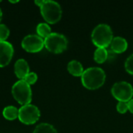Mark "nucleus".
I'll list each match as a JSON object with an SVG mask.
<instances>
[{
	"label": "nucleus",
	"instance_id": "10",
	"mask_svg": "<svg viewBox=\"0 0 133 133\" xmlns=\"http://www.w3.org/2000/svg\"><path fill=\"white\" fill-rule=\"evenodd\" d=\"M14 72L19 80H23L26 76L30 72V67L25 59H18L14 65Z\"/></svg>",
	"mask_w": 133,
	"mask_h": 133
},
{
	"label": "nucleus",
	"instance_id": "18",
	"mask_svg": "<svg viewBox=\"0 0 133 133\" xmlns=\"http://www.w3.org/2000/svg\"><path fill=\"white\" fill-rule=\"evenodd\" d=\"M23 80H24L30 86L33 85L37 81V73H35L34 72H30L26 76V77Z\"/></svg>",
	"mask_w": 133,
	"mask_h": 133
},
{
	"label": "nucleus",
	"instance_id": "13",
	"mask_svg": "<svg viewBox=\"0 0 133 133\" xmlns=\"http://www.w3.org/2000/svg\"><path fill=\"white\" fill-rule=\"evenodd\" d=\"M3 117L9 121H13L18 118L19 115V109H17L14 106H7L3 109L2 111Z\"/></svg>",
	"mask_w": 133,
	"mask_h": 133
},
{
	"label": "nucleus",
	"instance_id": "2",
	"mask_svg": "<svg viewBox=\"0 0 133 133\" xmlns=\"http://www.w3.org/2000/svg\"><path fill=\"white\" fill-rule=\"evenodd\" d=\"M111 27L107 23H100L94 27L91 33V40L97 48L108 47L113 39Z\"/></svg>",
	"mask_w": 133,
	"mask_h": 133
},
{
	"label": "nucleus",
	"instance_id": "19",
	"mask_svg": "<svg viewBox=\"0 0 133 133\" xmlns=\"http://www.w3.org/2000/svg\"><path fill=\"white\" fill-rule=\"evenodd\" d=\"M125 70L131 75H133V54L130 55L125 62Z\"/></svg>",
	"mask_w": 133,
	"mask_h": 133
},
{
	"label": "nucleus",
	"instance_id": "23",
	"mask_svg": "<svg viewBox=\"0 0 133 133\" xmlns=\"http://www.w3.org/2000/svg\"><path fill=\"white\" fill-rule=\"evenodd\" d=\"M2 9L0 8V22L2 20Z\"/></svg>",
	"mask_w": 133,
	"mask_h": 133
},
{
	"label": "nucleus",
	"instance_id": "7",
	"mask_svg": "<svg viewBox=\"0 0 133 133\" xmlns=\"http://www.w3.org/2000/svg\"><path fill=\"white\" fill-rule=\"evenodd\" d=\"M41 112L38 108L33 104L22 106L19 109V120L24 125H34L40 118Z\"/></svg>",
	"mask_w": 133,
	"mask_h": 133
},
{
	"label": "nucleus",
	"instance_id": "5",
	"mask_svg": "<svg viewBox=\"0 0 133 133\" xmlns=\"http://www.w3.org/2000/svg\"><path fill=\"white\" fill-rule=\"evenodd\" d=\"M68 46L66 37L62 34L51 33L44 39V47L48 51L55 54L63 52Z\"/></svg>",
	"mask_w": 133,
	"mask_h": 133
},
{
	"label": "nucleus",
	"instance_id": "15",
	"mask_svg": "<svg viewBox=\"0 0 133 133\" xmlns=\"http://www.w3.org/2000/svg\"><path fill=\"white\" fill-rule=\"evenodd\" d=\"M37 34L39 37H41V38H43L44 40L49 35L51 34V29L50 27V26L48 25V23H41L37 26Z\"/></svg>",
	"mask_w": 133,
	"mask_h": 133
},
{
	"label": "nucleus",
	"instance_id": "4",
	"mask_svg": "<svg viewBox=\"0 0 133 133\" xmlns=\"http://www.w3.org/2000/svg\"><path fill=\"white\" fill-rule=\"evenodd\" d=\"M13 98L22 106L30 104L32 100V90L30 86L24 80H19L12 87Z\"/></svg>",
	"mask_w": 133,
	"mask_h": 133
},
{
	"label": "nucleus",
	"instance_id": "16",
	"mask_svg": "<svg viewBox=\"0 0 133 133\" xmlns=\"http://www.w3.org/2000/svg\"><path fill=\"white\" fill-rule=\"evenodd\" d=\"M33 133H58L55 127L48 123H41L36 126Z\"/></svg>",
	"mask_w": 133,
	"mask_h": 133
},
{
	"label": "nucleus",
	"instance_id": "22",
	"mask_svg": "<svg viewBox=\"0 0 133 133\" xmlns=\"http://www.w3.org/2000/svg\"><path fill=\"white\" fill-rule=\"evenodd\" d=\"M44 2V0H36V1L34 2V3H35L37 6L41 7V6L43 5Z\"/></svg>",
	"mask_w": 133,
	"mask_h": 133
},
{
	"label": "nucleus",
	"instance_id": "3",
	"mask_svg": "<svg viewBox=\"0 0 133 133\" xmlns=\"http://www.w3.org/2000/svg\"><path fill=\"white\" fill-rule=\"evenodd\" d=\"M42 17L47 23L54 24L58 22L62 16V7L55 1L44 0L43 5L40 7Z\"/></svg>",
	"mask_w": 133,
	"mask_h": 133
},
{
	"label": "nucleus",
	"instance_id": "9",
	"mask_svg": "<svg viewBox=\"0 0 133 133\" xmlns=\"http://www.w3.org/2000/svg\"><path fill=\"white\" fill-rule=\"evenodd\" d=\"M14 49L8 41H0V68L5 67L11 62Z\"/></svg>",
	"mask_w": 133,
	"mask_h": 133
},
{
	"label": "nucleus",
	"instance_id": "11",
	"mask_svg": "<svg viewBox=\"0 0 133 133\" xmlns=\"http://www.w3.org/2000/svg\"><path fill=\"white\" fill-rule=\"evenodd\" d=\"M111 48L115 53H122L125 51L128 48V41L127 40L120 36H116L113 37L111 43Z\"/></svg>",
	"mask_w": 133,
	"mask_h": 133
},
{
	"label": "nucleus",
	"instance_id": "20",
	"mask_svg": "<svg viewBox=\"0 0 133 133\" xmlns=\"http://www.w3.org/2000/svg\"><path fill=\"white\" fill-rule=\"evenodd\" d=\"M117 111L121 113V114H125L129 111V107H128V102H124V101H118L117 104Z\"/></svg>",
	"mask_w": 133,
	"mask_h": 133
},
{
	"label": "nucleus",
	"instance_id": "8",
	"mask_svg": "<svg viewBox=\"0 0 133 133\" xmlns=\"http://www.w3.org/2000/svg\"><path fill=\"white\" fill-rule=\"evenodd\" d=\"M21 46L27 52L37 53L41 51L44 47V40L38 35H27L23 39Z\"/></svg>",
	"mask_w": 133,
	"mask_h": 133
},
{
	"label": "nucleus",
	"instance_id": "1",
	"mask_svg": "<svg viewBox=\"0 0 133 133\" xmlns=\"http://www.w3.org/2000/svg\"><path fill=\"white\" fill-rule=\"evenodd\" d=\"M106 79V74L100 67H90L84 69L81 76L83 86L89 90H96L102 87Z\"/></svg>",
	"mask_w": 133,
	"mask_h": 133
},
{
	"label": "nucleus",
	"instance_id": "14",
	"mask_svg": "<svg viewBox=\"0 0 133 133\" xmlns=\"http://www.w3.org/2000/svg\"><path fill=\"white\" fill-rule=\"evenodd\" d=\"M108 58V51L105 48H97L94 54V59L97 63L104 62Z\"/></svg>",
	"mask_w": 133,
	"mask_h": 133
},
{
	"label": "nucleus",
	"instance_id": "24",
	"mask_svg": "<svg viewBox=\"0 0 133 133\" xmlns=\"http://www.w3.org/2000/svg\"><path fill=\"white\" fill-rule=\"evenodd\" d=\"M18 2H19V1H9L10 3H13V4H14V3H17Z\"/></svg>",
	"mask_w": 133,
	"mask_h": 133
},
{
	"label": "nucleus",
	"instance_id": "17",
	"mask_svg": "<svg viewBox=\"0 0 133 133\" xmlns=\"http://www.w3.org/2000/svg\"><path fill=\"white\" fill-rule=\"evenodd\" d=\"M9 36V30L5 24H0V41H6Z\"/></svg>",
	"mask_w": 133,
	"mask_h": 133
},
{
	"label": "nucleus",
	"instance_id": "12",
	"mask_svg": "<svg viewBox=\"0 0 133 133\" xmlns=\"http://www.w3.org/2000/svg\"><path fill=\"white\" fill-rule=\"evenodd\" d=\"M67 69H68L69 72L74 76H80L81 77V76L84 71L83 65L81 64L80 62H79L77 60L70 61L68 63Z\"/></svg>",
	"mask_w": 133,
	"mask_h": 133
},
{
	"label": "nucleus",
	"instance_id": "6",
	"mask_svg": "<svg viewBox=\"0 0 133 133\" xmlns=\"http://www.w3.org/2000/svg\"><path fill=\"white\" fill-rule=\"evenodd\" d=\"M111 94L118 101L129 102L132 99L133 87L131 83L126 81H119L112 86Z\"/></svg>",
	"mask_w": 133,
	"mask_h": 133
},
{
	"label": "nucleus",
	"instance_id": "21",
	"mask_svg": "<svg viewBox=\"0 0 133 133\" xmlns=\"http://www.w3.org/2000/svg\"><path fill=\"white\" fill-rule=\"evenodd\" d=\"M128 107H129V111L133 114V98L128 102Z\"/></svg>",
	"mask_w": 133,
	"mask_h": 133
}]
</instances>
